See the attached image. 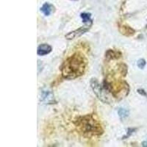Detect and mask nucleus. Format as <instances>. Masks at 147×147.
<instances>
[{
  "mask_svg": "<svg viewBox=\"0 0 147 147\" xmlns=\"http://www.w3.org/2000/svg\"><path fill=\"white\" fill-rule=\"evenodd\" d=\"M137 64L138 68H140V69H143L146 65L145 60H144V59H140V60H138V61Z\"/></svg>",
  "mask_w": 147,
  "mask_h": 147,
  "instance_id": "nucleus-13",
  "label": "nucleus"
},
{
  "mask_svg": "<svg viewBox=\"0 0 147 147\" xmlns=\"http://www.w3.org/2000/svg\"><path fill=\"white\" fill-rule=\"evenodd\" d=\"M119 31L122 35L125 36H132L134 34L136 33V30L132 29V27H129L127 25H121L119 27Z\"/></svg>",
  "mask_w": 147,
  "mask_h": 147,
  "instance_id": "nucleus-8",
  "label": "nucleus"
},
{
  "mask_svg": "<svg viewBox=\"0 0 147 147\" xmlns=\"http://www.w3.org/2000/svg\"><path fill=\"white\" fill-rule=\"evenodd\" d=\"M142 146H147V140H146V141H144V142H143Z\"/></svg>",
  "mask_w": 147,
  "mask_h": 147,
  "instance_id": "nucleus-16",
  "label": "nucleus"
},
{
  "mask_svg": "<svg viewBox=\"0 0 147 147\" xmlns=\"http://www.w3.org/2000/svg\"><path fill=\"white\" fill-rule=\"evenodd\" d=\"M80 17L82 19L84 24H93V21L91 19V14L89 13H82L80 14Z\"/></svg>",
  "mask_w": 147,
  "mask_h": 147,
  "instance_id": "nucleus-10",
  "label": "nucleus"
},
{
  "mask_svg": "<svg viewBox=\"0 0 147 147\" xmlns=\"http://www.w3.org/2000/svg\"><path fill=\"white\" fill-rule=\"evenodd\" d=\"M54 10H55V7L49 3L44 4V5H43L41 7V8H40V11H41L46 16H48L50 15L52 13H53Z\"/></svg>",
  "mask_w": 147,
  "mask_h": 147,
  "instance_id": "nucleus-9",
  "label": "nucleus"
},
{
  "mask_svg": "<svg viewBox=\"0 0 147 147\" xmlns=\"http://www.w3.org/2000/svg\"><path fill=\"white\" fill-rule=\"evenodd\" d=\"M129 113V110H127V109L125 108H122V107H121V108H119V110H118L119 116L120 117V119H121V120L128 117Z\"/></svg>",
  "mask_w": 147,
  "mask_h": 147,
  "instance_id": "nucleus-11",
  "label": "nucleus"
},
{
  "mask_svg": "<svg viewBox=\"0 0 147 147\" xmlns=\"http://www.w3.org/2000/svg\"><path fill=\"white\" fill-rule=\"evenodd\" d=\"M90 84L94 94L98 97L99 100L102 101L105 104H110L111 102H113V99L110 98L111 96H110V92L104 87L103 85H101L96 79L92 78Z\"/></svg>",
  "mask_w": 147,
  "mask_h": 147,
  "instance_id": "nucleus-3",
  "label": "nucleus"
},
{
  "mask_svg": "<svg viewBox=\"0 0 147 147\" xmlns=\"http://www.w3.org/2000/svg\"><path fill=\"white\" fill-rule=\"evenodd\" d=\"M52 50V48L51 46H49L47 44H40L37 49V53L40 56H44L50 53Z\"/></svg>",
  "mask_w": 147,
  "mask_h": 147,
  "instance_id": "nucleus-6",
  "label": "nucleus"
},
{
  "mask_svg": "<svg viewBox=\"0 0 147 147\" xmlns=\"http://www.w3.org/2000/svg\"><path fill=\"white\" fill-rule=\"evenodd\" d=\"M40 102L46 105H51V104H54L55 102L53 93L50 89L47 88H44L40 90Z\"/></svg>",
  "mask_w": 147,
  "mask_h": 147,
  "instance_id": "nucleus-4",
  "label": "nucleus"
},
{
  "mask_svg": "<svg viewBox=\"0 0 147 147\" xmlns=\"http://www.w3.org/2000/svg\"><path fill=\"white\" fill-rule=\"evenodd\" d=\"M138 94H141V95L145 96H147L145 90H143V89H138Z\"/></svg>",
  "mask_w": 147,
  "mask_h": 147,
  "instance_id": "nucleus-15",
  "label": "nucleus"
},
{
  "mask_svg": "<svg viewBox=\"0 0 147 147\" xmlns=\"http://www.w3.org/2000/svg\"><path fill=\"white\" fill-rule=\"evenodd\" d=\"M87 60L80 52H76L69 57L60 67L61 74L64 79L74 80L85 74Z\"/></svg>",
  "mask_w": 147,
  "mask_h": 147,
  "instance_id": "nucleus-1",
  "label": "nucleus"
},
{
  "mask_svg": "<svg viewBox=\"0 0 147 147\" xmlns=\"http://www.w3.org/2000/svg\"><path fill=\"white\" fill-rule=\"evenodd\" d=\"M73 123L77 131L84 136H99L104 132L100 122L91 114L79 116Z\"/></svg>",
  "mask_w": 147,
  "mask_h": 147,
  "instance_id": "nucleus-2",
  "label": "nucleus"
},
{
  "mask_svg": "<svg viewBox=\"0 0 147 147\" xmlns=\"http://www.w3.org/2000/svg\"><path fill=\"white\" fill-rule=\"evenodd\" d=\"M146 27H147V25H146Z\"/></svg>",
  "mask_w": 147,
  "mask_h": 147,
  "instance_id": "nucleus-17",
  "label": "nucleus"
},
{
  "mask_svg": "<svg viewBox=\"0 0 147 147\" xmlns=\"http://www.w3.org/2000/svg\"><path fill=\"white\" fill-rule=\"evenodd\" d=\"M122 54L119 51H115L113 49H108L105 53V58L107 60H117L121 57Z\"/></svg>",
  "mask_w": 147,
  "mask_h": 147,
  "instance_id": "nucleus-7",
  "label": "nucleus"
},
{
  "mask_svg": "<svg viewBox=\"0 0 147 147\" xmlns=\"http://www.w3.org/2000/svg\"><path fill=\"white\" fill-rule=\"evenodd\" d=\"M119 69H120V73L122 75L125 76L127 72V66L124 64H121L120 67H119Z\"/></svg>",
  "mask_w": 147,
  "mask_h": 147,
  "instance_id": "nucleus-12",
  "label": "nucleus"
},
{
  "mask_svg": "<svg viewBox=\"0 0 147 147\" xmlns=\"http://www.w3.org/2000/svg\"><path fill=\"white\" fill-rule=\"evenodd\" d=\"M136 129H135V128L128 129H127V135H126V136L123 137V139H126V138H129V136H130L131 135H132L134 132H136Z\"/></svg>",
  "mask_w": 147,
  "mask_h": 147,
  "instance_id": "nucleus-14",
  "label": "nucleus"
},
{
  "mask_svg": "<svg viewBox=\"0 0 147 147\" xmlns=\"http://www.w3.org/2000/svg\"><path fill=\"white\" fill-rule=\"evenodd\" d=\"M92 24H85V25L83 27H80V28L77 29V30L72 31V32H69V33L65 35V38L67 40H73V39L76 38H79L85 32H87L91 27Z\"/></svg>",
  "mask_w": 147,
  "mask_h": 147,
  "instance_id": "nucleus-5",
  "label": "nucleus"
}]
</instances>
